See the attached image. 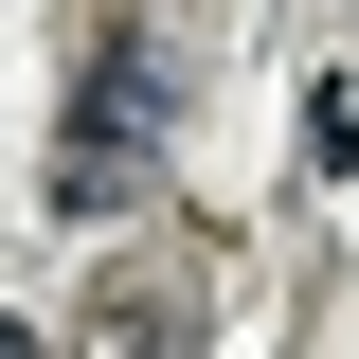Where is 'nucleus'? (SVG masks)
Instances as JSON below:
<instances>
[{"mask_svg":"<svg viewBox=\"0 0 359 359\" xmlns=\"http://www.w3.org/2000/svg\"><path fill=\"white\" fill-rule=\"evenodd\" d=\"M144 144H162V72H144V54H90V90H72V144H54V198H72V216H126Z\"/></svg>","mask_w":359,"mask_h":359,"instance_id":"nucleus-1","label":"nucleus"}]
</instances>
